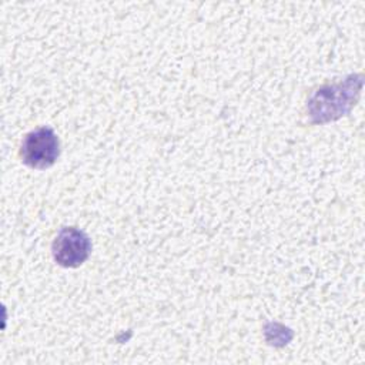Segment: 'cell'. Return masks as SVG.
Instances as JSON below:
<instances>
[{
	"label": "cell",
	"instance_id": "6da1fadb",
	"mask_svg": "<svg viewBox=\"0 0 365 365\" xmlns=\"http://www.w3.org/2000/svg\"><path fill=\"white\" fill-rule=\"evenodd\" d=\"M58 154V138L50 127H38L27 133L21 141L20 155L23 163L30 168H48L56 163Z\"/></svg>",
	"mask_w": 365,
	"mask_h": 365
},
{
	"label": "cell",
	"instance_id": "7a4b0ae2",
	"mask_svg": "<svg viewBox=\"0 0 365 365\" xmlns=\"http://www.w3.org/2000/svg\"><path fill=\"white\" fill-rule=\"evenodd\" d=\"M54 261L66 268L80 267L90 255V238L76 227H64L60 230L53 242Z\"/></svg>",
	"mask_w": 365,
	"mask_h": 365
}]
</instances>
